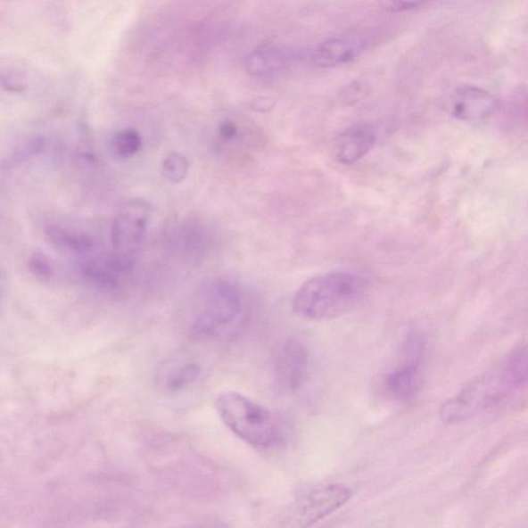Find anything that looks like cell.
I'll use <instances>...</instances> for the list:
<instances>
[{"mask_svg":"<svg viewBox=\"0 0 528 528\" xmlns=\"http://www.w3.org/2000/svg\"><path fill=\"white\" fill-rule=\"evenodd\" d=\"M223 424L237 438L261 450L278 447L284 440L280 420L267 408L236 392H224L215 402Z\"/></svg>","mask_w":528,"mask_h":528,"instance_id":"cell-2","label":"cell"},{"mask_svg":"<svg viewBox=\"0 0 528 528\" xmlns=\"http://www.w3.org/2000/svg\"><path fill=\"white\" fill-rule=\"evenodd\" d=\"M83 269L85 276L102 292L110 293L120 288V275L110 268L107 260L88 262Z\"/></svg>","mask_w":528,"mask_h":528,"instance_id":"cell-15","label":"cell"},{"mask_svg":"<svg viewBox=\"0 0 528 528\" xmlns=\"http://www.w3.org/2000/svg\"><path fill=\"white\" fill-rule=\"evenodd\" d=\"M366 280L348 272L314 276L303 283L293 297V311L301 318L326 321L351 312L365 299Z\"/></svg>","mask_w":528,"mask_h":528,"instance_id":"cell-1","label":"cell"},{"mask_svg":"<svg viewBox=\"0 0 528 528\" xmlns=\"http://www.w3.org/2000/svg\"><path fill=\"white\" fill-rule=\"evenodd\" d=\"M202 367L200 362L186 360L169 369L163 377V386L169 392H181L200 379Z\"/></svg>","mask_w":528,"mask_h":528,"instance_id":"cell-13","label":"cell"},{"mask_svg":"<svg viewBox=\"0 0 528 528\" xmlns=\"http://www.w3.org/2000/svg\"><path fill=\"white\" fill-rule=\"evenodd\" d=\"M365 49V43L359 38H330L316 48L312 62L322 69L336 68L353 62Z\"/></svg>","mask_w":528,"mask_h":528,"instance_id":"cell-9","label":"cell"},{"mask_svg":"<svg viewBox=\"0 0 528 528\" xmlns=\"http://www.w3.org/2000/svg\"><path fill=\"white\" fill-rule=\"evenodd\" d=\"M144 217L135 212L119 214L111 224V243L116 252L132 253L142 243L146 234Z\"/></svg>","mask_w":528,"mask_h":528,"instance_id":"cell-10","label":"cell"},{"mask_svg":"<svg viewBox=\"0 0 528 528\" xmlns=\"http://www.w3.org/2000/svg\"><path fill=\"white\" fill-rule=\"evenodd\" d=\"M425 342L421 336L413 334L407 339L402 348L401 361L389 371L383 381L388 396L396 401H408L414 398L418 388L419 368Z\"/></svg>","mask_w":528,"mask_h":528,"instance_id":"cell-5","label":"cell"},{"mask_svg":"<svg viewBox=\"0 0 528 528\" xmlns=\"http://www.w3.org/2000/svg\"><path fill=\"white\" fill-rule=\"evenodd\" d=\"M289 57L286 52L272 45H264L246 57L245 68L251 76H268L285 66Z\"/></svg>","mask_w":528,"mask_h":528,"instance_id":"cell-11","label":"cell"},{"mask_svg":"<svg viewBox=\"0 0 528 528\" xmlns=\"http://www.w3.org/2000/svg\"><path fill=\"white\" fill-rule=\"evenodd\" d=\"M425 2L427 0H379L381 8L391 12L416 9Z\"/></svg>","mask_w":528,"mask_h":528,"instance_id":"cell-20","label":"cell"},{"mask_svg":"<svg viewBox=\"0 0 528 528\" xmlns=\"http://www.w3.org/2000/svg\"><path fill=\"white\" fill-rule=\"evenodd\" d=\"M256 110L263 111L269 110L273 107L274 103L269 98H259L256 99Z\"/></svg>","mask_w":528,"mask_h":528,"instance_id":"cell-22","label":"cell"},{"mask_svg":"<svg viewBox=\"0 0 528 528\" xmlns=\"http://www.w3.org/2000/svg\"><path fill=\"white\" fill-rule=\"evenodd\" d=\"M49 241L58 248L70 250L71 252L83 254L94 248V241L88 235L50 226L45 229Z\"/></svg>","mask_w":528,"mask_h":528,"instance_id":"cell-14","label":"cell"},{"mask_svg":"<svg viewBox=\"0 0 528 528\" xmlns=\"http://www.w3.org/2000/svg\"><path fill=\"white\" fill-rule=\"evenodd\" d=\"M377 143V134L369 125L350 128L334 138L333 154L342 164H353L365 157Z\"/></svg>","mask_w":528,"mask_h":528,"instance_id":"cell-8","label":"cell"},{"mask_svg":"<svg viewBox=\"0 0 528 528\" xmlns=\"http://www.w3.org/2000/svg\"><path fill=\"white\" fill-rule=\"evenodd\" d=\"M501 377L516 392L528 384V344L515 351L499 367Z\"/></svg>","mask_w":528,"mask_h":528,"instance_id":"cell-12","label":"cell"},{"mask_svg":"<svg viewBox=\"0 0 528 528\" xmlns=\"http://www.w3.org/2000/svg\"><path fill=\"white\" fill-rule=\"evenodd\" d=\"M245 309L241 288L227 280H216L203 293L189 322L190 335L198 341L222 338L242 319Z\"/></svg>","mask_w":528,"mask_h":528,"instance_id":"cell-3","label":"cell"},{"mask_svg":"<svg viewBox=\"0 0 528 528\" xmlns=\"http://www.w3.org/2000/svg\"><path fill=\"white\" fill-rule=\"evenodd\" d=\"M309 367V353L300 341L283 342L274 356L276 384L284 391L294 392L305 383Z\"/></svg>","mask_w":528,"mask_h":528,"instance_id":"cell-6","label":"cell"},{"mask_svg":"<svg viewBox=\"0 0 528 528\" xmlns=\"http://www.w3.org/2000/svg\"><path fill=\"white\" fill-rule=\"evenodd\" d=\"M114 144L118 154L128 160L140 151L142 137L136 129H123L115 136Z\"/></svg>","mask_w":528,"mask_h":528,"instance_id":"cell-17","label":"cell"},{"mask_svg":"<svg viewBox=\"0 0 528 528\" xmlns=\"http://www.w3.org/2000/svg\"><path fill=\"white\" fill-rule=\"evenodd\" d=\"M30 273L35 278L45 281L54 275V266L49 257L42 252L32 253L29 261Z\"/></svg>","mask_w":528,"mask_h":528,"instance_id":"cell-18","label":"cell"},{"mask_svg":"<svg viewBox=\"0 0 528 528\" xmlns=\"http://www.w3.org/2000/svg\"><path fill=\"white\" fill-rule=\"evenodd\" d=\"M239 135L236 125L231 121L223 122L219 128V136L224 141H233Z\"/></svg>","mask_w":528,"mask_h":528,"instance_id":"cell-21","label":"cell"},{"mask_svg":"<svg viewBox=\"0 0 528 528\" xmlns=\"http://www.w3.org/2000/svg\"><path fill=\"white\" fill-rule=\"evenodd\" d=\"M189 161L187 157L173 152L164 158L161 165V173L165 180L170 184H180L188 175Z\"/></svg>","mask_w":528,"mask_h":528,"instance_id":"cell-16","label":"cell"},{"mask_svg":"<svg viewBox=\"0 0 528 528\" xmlns=\"http://www.w3.org/2000/svg\"><path fill=\"white\" fill-rule=\"evenodd\" d=\"M45 147L44 137L35 136L29 138L23 146L20 147L14 154L10 157L9 164L19 163L29 160L43 152Z\"/></svg>","mask_w":528,"mask_h":528,"instance_id":"cell-19","label":"cell"},{"mask_svg":"<svg viewBox=\"0 0 528 528\" xmlns=\"http://www.w3.org/2000/svg\"><path fill=\"white\" fill-rule=\"evenodd\" d=\"M498 109V101L490 92L464 86L455 92L452 113L455 118L466 122H478L490 118Z\"/></svg>","mask_w":528,"mask_h":528,"instance_id":"cell-7","label":"cell"},{"mask_svg":"<svg viewBox=\"0 0 528 528\" xmlns=\"http://www.w3.org/2000/svg\"><path fill=\"white\" fill-rule=\"evenodd\" d=\"M351 497V490L344 484L332 483L317 487L295 500L290 510L292 520L301 526L313 525L341 509Z\"/></svg>","mask_w":528,"mask_h":528,"instance_id":"cell-4","label":"cell"}]
</instances>
